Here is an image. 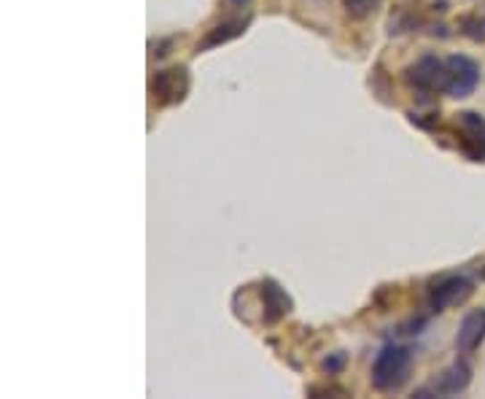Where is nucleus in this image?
Instances as JSON below:
<instances>
[{"instance_id":"1","label":"nucleus","mask_w":485,"mask_h":399,"mask_svg":"<svg viewBox=\"0 0 485 399\" xmlns=\"http://www.w3.org/2000/svg\"><path fill=\"white\" fill-rule=\"evenodd\" d=\"M413 372V351L399 343H389L378 351L372 362V388L380 394L399 391Z\"/></svg>"},{"instance_id":"2","label":"nucleus","mask_w":485,"mask_h":399,"mask_svg":"<svg viewBox=\"0 0 485 399\" xmlns=\"http://www.w3.org/2000/svg\"><path fill=\"white\" fill-rule=\"evenodd\" d=\"M189 87H192L189 68L187 65H171L165 71L154 73V79L148 84V95H151V103L156 108H173V105H181L187 100Z\"/></svg>"},{"instance_id":"3","label":"nucleus","mask_w":485,"mask_h":399,"mask_svg":"<svg viewBox=\"0 0 485 399\" xmlns=\"http://www.w3.org/2000/svg\"><path fill=\"white\" fill-rule=\"evenodd\" d=\"M405 84L418 95H439L447 89V60L423 54L405 68Z\"/></svg>"},{"instance_id":"4","label":"nucleus","mask_w":485,"mask_h":399,"mask_svg":"<svg viewBox=\"0 0 485 399\" xmlns=\"http://www.w3.org/2000/svg\"><path fill=\"white\" fill-rule=\"evenodd\" d=\"M458 149L472 162H485V116L474 111L456 113Z\"/></svg>"},{"instance_id":"5","label":"nucleus","mask_w":485,"mask_h":399,"mask_svg":"<svg viewBox=\"0 0 485 399\" xmlns=\"http://www.w3.org/2000/svg\"><path fill=\"white\" fill-rule=\"evenodd\" d=\"M472 383V364L466 359H456L453 364H447L429 386L418 388L415 396L426 399V396H456L464 394Z\"/></svg>"},{"instance_id":"6","label":"nucleus","mask_w":485,"mask_h":399,"mask_svg":"<svg viewBox=\"0 0 485 399\" xmlns=\"http://www.w3.org/2000/svg\"><path fill=\"white\" fill-rule=\"evenodd\" d=\"M474 295V281L466 276H445L429 292V308L434 313H445L450 308L464 305Z\"/></svg>"},{"instance_id":"7","label":"nucleus","mask_w":485,"mask_h":399,"mask_svg":"<svg viewBox=\"0 0 485 399\" xmlns=\"http://www.w3.org/2000/svg\"><path fill=\"white\" fill-rule=\"evenodd\" d=\"M480 76H482V71H480L477 60H472L466 54H450L447 57V89H445V95L458 97V100L474 95Z\"/></svg>"},{"instance_id":"8","label":"nucleus","mask_w":485,"mask_h":399,"mask_svg":"<svg viewBox=\"0 0 485 399\" xmlns=\"http://www.w3.org/2000/svg\"><path fill=\"white\" fill-rule=\"evenodd\" d=\"M256 292H259V311H262V324L264 327L280 324L294 311L291 295L275 278H262Z\"/></svg>"},{"instance_id":"9","label":"nucleus","mask_w":485,"mask_h":399,"mask_svg":"<svg viewBox=\"0 0 485 399\" xmlns=\"http://www.w3.org/2000/svg\"><path fill=\"white\" fill-rule=\"evenodd\" d=\"M485 343V308L469 311L458 327L456 335V351L458 353H472Z\"/></svg>"},{"instance_id":"10","label":"nucleus","mask_w":485,"mask_h":399,"mask_svg":"<svg viewBox=\"0 0 485 399\" xmlns=\"http://www.w3.org/2000/svg\"><path fill=\"white\" fill-rule=\"evenodd\" d=\"M248 25H251V14L238 17V20H227V22H219V25L211 28V30L205 33V38L197 44V54H200V52H208V49H216V46H222V44H230V41H235V38H240V36L248 30Z\"/></svg>"},{"instance_id":"11","label":"nucleus","mask_w":485,"mask_h":399,"mask_svg":"<svg viewBox=\"0 0 485 399\" xmlns=\"http://www.w3.org/2000/svg\"><path fill=\"white\" fill-rule=\"evenodd\" d=\"M461 36L477 41V44H485V12H474L469 17L461 20Z\"/></svg>"},{"instance_id":"12","label":"nucleus","mask_w":485,"mask_h":399,"mask_svg":"<svg viewBox=\"0 0 485 399\" xmlns=\"http://www.w3.org/2000/svg\"><path fill=\"white\" fill-rule=\"evenodd\" d=\"M380 0H343V9L351 20H367L378 12Z\"/></svg>"},{"instance_id":"13","label":"nucleus","mask_w":485,"mask_h":399,"mask_svg":"<svg viewBox=\"0 0 485 399\" xmlns=\"http://www.w3.org/2000/svg\"><path fill=\"white\" fill-rule=\"evenodd\" d=\"M346 367H348V353H346V351H335V353H330V356H323V359H321V372H323V375H330V378L340 375Z\"/></svg>"},{"instance_id":"14","label":"nucleus","mask_w":485,"mask_h":399,"mask_svg":"<svg viewBox=\"0 0 485 399\" xmlns=\"http://www.w3.org/2000/svg\"><path fill=\"white\" fill-rule=\"evenodd\" d=\"M407 119L415 124V127H421V129H426V132H434L437 127H439V111H407Z\"/></svg>"},{"instance_id":"15","label":"nucleus","mask_w":485,"mask_h":399,"mask_svg":"<svg viewBox=\"0 0 485 399\" xmlns=\"http://www.w3.org/2000/svg\"><path fill=\"white\" fill-rule=\"evenodd\" d=\"M307 396H313V399H318V396H351V391L343 386H335V383H318V386L307 388Z\"/></svg>"},{"instance_id":"16","label":"nucleus","mask_w":485,"mask_h":399,"mask_svg":"<svg viewBox=\"0 0 485 399\" xmlns=\"http://www.w3.org/2000/svg\"><path fill=\"white\" fill-rule=\"evenodd\" d=\"M171 44H173V38L159 41V44H156V52H151V57H156V60H159V57H165V54H168V49H171Z\"/></svg>"},{"instance_id":"17","label":"nucleus","mask_w":485,"mask_h":399,"mask_svg":"<svg viewBox=\"0 0 485 399\" xmlns=\"http://www.w3.org/2000/svg\"><path fill=\"white\" fill-rule=\"evenodd\" d=\"M232 4H235V6H240V9H243V6H248V0H232Z\"/></svg>"},{"instance_id":"18","label":"nucleus","mask_w":485,"mask_h":399,"mask_svg":"<svg viewBox=\"0 0 485 399\" xmlns=\"http://www.w3.org/2000/svg\"><path fill=\"white\" fill-rule=\"evenodd\" d=\"M480 278H482V281H485V268H482V270H480Z\"/></svg>"}]
</instances>
